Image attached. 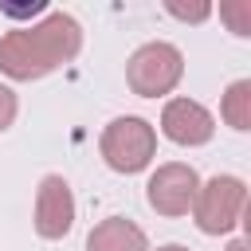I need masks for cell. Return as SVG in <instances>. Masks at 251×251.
<instances>
[{
    "mask_svg": "<svg viewBox=\"0 0 251 251\" xmlns=\"http://www.w3.org/2000/svg\"><path fill=\"white\" fill-rule=\"evenodd\" d=\"M180 78H184V55L165 39H149L126 59V82L137 98H165L176 90Z\"/></svg>",
    "mask_w": 251,
    "mask_h": 251,
    "instance_id": "obj_2",
    "label": "cell"
},
{
    "mask_svg": "<svg viewBox=\"0 0 251 251\" xmlns=\"http://www.w3.org/2000/svg\"><path fill=\"white\" fill-rule=\"evenodd\" d=\"M98 153H102V161L114 173L133 176V173L149 169V161L157 157V129L145 118H137V114H122V118H114L102 129Z\"/></svg>",
    "mask_w": 251,
    "mask_h": 251,
    "instance_id": "obj_3",
    "label": "cell"
},
{
    "mask_svg": "<svg viewBox=\"0 0 251 251\" xmlns=\"http://www.w3.org/2000/svg\"><path fill=\"white\" fill-rule=\"evenodd\" d=\"M82 51V24L71 12H47L39 24L0 35V71L16 82H35L67 67Z\"/></svg>",
    "mask_w": 251,
    "mask_h": 251,
    "instance_id": "obj_1",
    "label": "cell"
},
{
    "mask_svg": "<svg viewBox=\"0 0 251 251\" xmlns=\"http://www.w3.org/2000/svg\"><path fill=\"white\" fill-rule=\"evenodd\" d=\"M157 251H188L184 243H165V247H157Z\"/></svg>",
    "mask_w": 251,
    "mask_h": 251,
    "instance_id": "obj_14",
    "label": "cell"
},
{
    "mask_svg": "<svg viewBox=\"0 0 251 251\" xmlns=\"http://www.w3.org/2000/svg\"><path fill=\"white\" fill-rule=\"evenodd\" d=\"M161 133L173 145L196 149V145H208L216 137V118L196 98H169L165 110H161Z\"/></svg>",
    "mask_w": 251,
    "mask_h": 251,
    "instance_id": "obj_7",
    "label": "cell"
},
{
    "mask_svg": "<svg viewBox=\"0 0 251 251\" xmlns=\"http://www.w3.org/2000/svg\"><path fill=\"white\" fill-rule=\"evenodd\" d=\"M220 16L231 24V31H235L239 39H247V35H251V4H224V8H220Z\"/></svg>",
    "mask_w": 251,
    "mask_h": 251,
    "instance_id": "obj_10",
    "label": "cell"
},
{
    "mask_svg": "<svg viewBox=\"0 0 251 251\" xmlns=\"http://www.w3.org/2000/svg\"><path fill=\"white\" fill-rule=\"evenodd\" d=\"M16 114H20V98H16V90H12L8 82H0V133L12 129Z\"/></svg>",
    "mask_w": 251,
    "mask_h": 251,
    "instance_id": "obj_11",
    "label": "cell"
},
{
    "mask_svg": "<svg viewBox=\"0 0 251 251\" xmlns=\"http://www.w3.org/2000/svg\"><path fill=\"white\" fill-rule=\"evenodd\" d=\"M75 227V192L67 176L47 173L35 188V235L39 239H63Z\"/></svg>",
    "mask_w": 251,
    "mask_h": 251,
    "instance_id": "obj_6",
    "label": "cell"
},
{
    "mask_svg": "<svg viewBox=\"0 0 251 251\" xmlns=\"http://www.w3.org/2000/svg\"><path fill=\"white\" fill-rule=\"evenodd\" d=\"M243 204H247V184L231 173H216L212 180L196 188L192 220L204 235H227L243 220Z\"/></svg>",
    "mask_w": 251,
    "mask_h": 251,
    "instance_id": "obj_4",
    "label": "cell"
},
{
    "mask_svg": "<svg viewBox=\"0 0 251 251\" xmlns=\"http://www.w3.org/2000/svg\"><path fill=\"white\" fill-rule=\"evenodd\" d=\"M165 8H169V16H176V20H184V24H200V20H208V16H212V8H208V4H196V8L165 4Z\"/></svg>",
    "mask_w": 251,
    "mask_h": 251,
    "instance_id": "obj_12",
    "label": "cell"
},
{
    "mask_svg": "<svg viewBox=\"0 0 251 251\" xmlns=\"http://www.w3.org/2000/svg\"><path fill=\"white\" fill-rule=\"evenodd\" d=\"M224 251H247V243H243V239H231V243H227Z\"/></svg>",
    "mask_w": 251,
    "mask_h": 251,
    "instance_id": "obj_13",
    "label": "cell"
},
{
    "mask_svg": "<svg viewBox=\"0 0 251 251\" xmlns=\"http://www.w3.org/2000/svg\"><path fill=\"white\" fill-rule=\"evenodd\" d=\"M220 118L235 129V133H247L251 129V78H235L224 98H220Z\"/></svg>",
    "mask_w": 251,
    "mask_h": 251,
    "instance_id": "obj_9",
    "label": "cell"
},
{
    "mask_svg": "<svg viewBox=\"0 0 251 251\" xmlns=\"http://www.w3.org/2000/svg\"><path fill=\"white\" fill-rule=\"evenodd\" d=\"M86 251H149V239L133 220L110 216V220L94 224V231L86 235Z\"/></svg>",
    "mask_w": 251,
    "mask_h": 251,
    "instance_id": "obj_8",
    "label": "cell"
},
{
    "mask_svg": "<svg viewBox=\"0 0 251 251\" xmlns=\"http://www.w3.org/2000/svg\"><path fill=\"white\" fill-rule=\"evenodd\" d=\"M196 188H200L196 169L184 165V161H169V165H157V173L149 176L145 200L157 216H188L192 200H196Z\"/></svg>",
    "mask_w": 251,
    "mask_h": 251,
    "instance_id": "obj_5",
    "label": "cell"
}]
</instances>
